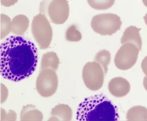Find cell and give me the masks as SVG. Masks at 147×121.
<instances>
[{
	"label": "cell",
	"instance_id": "cell-4",
	"mask_svg": "<svg viewBox=\"0 0 147 121\" xmlns=\"http://www.w3.org/2000/svg\"><path fill=\"white\" fill-rule=\"evenodd\" d=\"M32 35L40 49L45 50L50 45L53 30L47 17L42 13L35 16L31 25Z\"/></svg>",
	"mask_w": 147,
	"mask_h": 121
},
{
	"label": "cell",
	"instance_id": "cell-16",
	"mask_svg": "<svg viewBox=\"0 0 147 121\" xmlns=\"http://www.w3.org/2000/svg\"><path fill=\"white\" fill-rule=\"evenodd\" d=\"M111 59V55L108 51L106 50H101L96 54L94 61L100 65L105 74H106L108 70V66Z\"/></svg>",
	"mask_w": 147,
	"mask_h": 121
},
{
	"label": "cell",
	"instance_id": "cell-10",
	"mask_svg": "<svg viewBox=\"0 0 147 121\" xmlns=\"http://www.w3.org/2000/svg\"><path fill=\"white\" fill-rule=\"evenodd\" d=\"M141 30L140 28L133 26L127 27L125 30L121 38V44H124L126 43H131L136 46L139 51H141L142 44V38L139 33Z\"/></svg>",
	"mask_w": 147,
	"mask_h": 121
},
{
	"label": "cell",
	"instance_id": "cell-8",
	"mask_svg": "<svg viewBox=\"0 0 147 121\" xmlns=\"http://www.w3.org/2000/svg\"><path fill=\"white\" fill-rule=\"evenodd\" d=\"M58 85V77L54 70L45 69L40 72L37 79L36 87L41 96H51L55 93Z\"/></svg>",
	"mask_w": 147,
	"mask_h": 121
},
{
	"label": "cell",
	"instance_id": "cell-18",
	"mask_svg": "<svg viewBox=\"0 0 147 121\" xmlns=\"http://www.w3.org/2000/svg\"><path fill=\"white\" fill-rule=\"evenodd\" d=\"M12 21L9 16L4 14L1 15V38L3 39L11 32Z\"/></svg>",
	"mask_w": 147,
	"mask_h": 121
},
{
	"label": "cell",
	"instance_id": "cell-22",
	"mask_svg": "<svg viewBox=\"0 0 147 121\" xmlns=\"http://www.w3.org/2000/svg\"><path fill=\"white\" fill-rule=\"evenodd\" d=\"M143 85L144 89L147 91V77H145L144 79Z\"/></svg>",
	"mask_w": 147,
	"mask_h": 121
},
{
	"label": "cell",
	"instance_id": "cell-11",
	"mask_svg": "<svg viewBox=\"0 0 147 121\" xmlns=\"http://www.w3.org/2000/svg\"><path fill=\"white\" fill-rule=\"evenodd\" d=\"M30 25L28 17L23 14L15 16L12 21L11 32L16 35H24Z\"/></svg>",
	"mask_w": 147,
	"mask_h": 121
},
{
	"label": "cell",
	"instance_id": "cell-7",
	"mask_svg": "<svg viewBox=\"0 0 147 121\" xmlns=\"http://www.w3.org/2000/svg\"><path fill=\"white\" fill-rule=\"evenodd\" d=\"M139 50L131 43L124 44L115 55L114 64L116 67L122 70L132 68L137 61Z\"/></svg>",
	"mask_w": 147,
	"mask_h": 121
},
{
	"label": "cell",
	"instance_id": "cell-19",
	"mask_svg": "<svg viewBox=\"0 0 147 121\" xmlns=\"http://www.w3.org/2000/svg\"><path fill=\"white\" fill-rule=\"evenodd\" d=\"M65 38L67 40L70 42H78L81 40L82 35L77 27L72 25L67 29L65 33Z\"/></svg>",
	"mask_w": 147,
	"mask_h": 121
},
{
	"label": "cell",
	"instance_id": "cell-1",
	"mask_svg": "<svg viewBox=\"0 0 147 121\" xmlns=\"http://www.w3.org/2000/svg\"><path fill=\"white\" fill-rule=\"evenodd\" d=\"M38 61L36 45L20 36H11L1 45V73L4 78L19 82L33 73Z\"/></svg>",
	"mask_w": 147,
	"mask_h": 121
},
{
	"label": "cell",
	"instance_id": "cell-5",
	"mask_svg": "<svg viewBox=\"0 0 147 121\" xmlns=\"http://www.w3.org/2000/svg\"><path fill=\"white\" fill-rule=\"evenodd\" d=\"M122 22L120 18L113 14L95 15L91 21V27L96 33L102 36H111L120 30Z\"/></svg>",
	"mask_w": 147,
	"mask_h": 121
},
{
	"label": "cell",
	"instance_id": "cell-3",
	"mask_svg": "<svg viewBox=\"0 0 147 121\" xmlns=\"http://www.w3.org/2000/svg\"><path fill=\"white\" fill-rule=\"evenodd\" d=\"M40 12L55 25H62L68 18L69 7L67 0H43Z\"/></svg>",
	"mask_w": 147,
	"mask_h": 121
},
{
	"label": "cell",
	"instance_id": "cell-21",
	"mask_svg": "<svg viewBox=\"0 0 147 121\" xmlns=\"http://www.w3.org/2000/svg\"><path fill=\"white\" fill-rule=\"evenodd\" d=\"M141 67L144 73L147 77V56L144 57L142 61Z\"/></svg>",
	"mask_w": 147,
	"mask_h": 121
},
{
	"label": "cell",
	"instance_id": "cell-12",
	"mask_svg": "<svg viewBox=\"0 0 147 121\" xmlns=\"http://www.w3.org/2000/svg\"><path fill=\"white\" fill-rule=\"evenodd\" d=\"M73 112L71 108L68 105L60 104L56 106L51 111V115L57 120L70 121L72 119Z\"/></svg>",
	"mask_w": 147,
	"mask_h": 121
},
{
	"label": "cell",
	"instance_id": "cell-6",
	"mask_svg": "<svg viewBox=\"0 0 147 121\" xmlns=\"http://www.w3.org/2000/svg\"><path fill=\"white\" fill-rule=\"evenodd\" d=\"M105 72L96 61L87 63L82 70V78L85 85L91 90L97 91L103 86Z\"/></svg>",
	"mask_w": 147,
	"mask_h": 121
},
{
	"label": "cell",
	"instance_id": "cell-24",
	"mask_svg": "<svg viewBox=\"0 0 147 121\" xmlns=\"http://www.w3.org/2000/svg\"><path fill=\"white\" fill-rule=\"evenodd\" d=\"M142 2L144 5L147 8V0H142Z\"/></svg>",
	"mask_w": 147,
	"mask_h": 121
},
{
	"label": "cell",
	"instance_id": "cell-14",
	"mask_svg": "<svg viewBox=\"0 0 147 121\" xmlns=\"http://www.w3.org/2000/svg\"><path fill=\"white\" fill-rule=\"evenodd\" d=\"M126 117L127 121H147V109L141 105L133 106L127 111Z\"/></svg>",
	"mask_w": 147,
	"mask_h": 121
},
{
	"label": "cell",
	"instance_id": "cell-13",
	"mask_svg": "<svg viewBox=\"0 0 147 121\" xmlns=\"http://www.w3.org/2000/svg\"><path fill=\"white\" fill-rule=\"evenodd\" d=\"M60 61L56 53L54 52H49L43 55L41 60V70L51 69L57 70Z\"/></svg>",
	"mask_w": 147,
	"mask_h": 121
},
{
	"label": "cell",
	"instance_id": "cell-17",
	"mask_svg": "<svg viewBox=\"0 0 147 121\" xmlns=\"http://www.w3.org/2000/svg\"><path fill=\"white\" fill-rule=\"evenodd\" d=\"M89 5L96 10H105L111 8L116 0H87Z\"/></svg>",
	"mask_w": 147,
	"mask_h": 121
},
{
	"label": "cell",
	"instance_id": "cell-2",
	"mask_svg": "<svg viewBox=\"0 0 147 121\" xmlns=\"http://www.w3.org/2000/svg\"><path fill=\"white\" fill-rule=\"evenodd\" d=\"M117 107L102 94L85 98L78 106V121H118Z\"/></svg>",
	"mask_w": 147,
	"mask_h": 121
},
{
	"label": "cell",
	"instance_id": "cell-15",
	"mask_svg": "<svg viewBox=\"0 0 147 121\" xmlns=\"http://www.w3.org/2000/svg\"><path fill=\"white\" fill-rule=\"evenodd\" d=\"M43 115L35 106L28 105L25 106L20 114V120H42Z\"/></svg>",
	"mask_w": 147,
	"mask_h": 121
},
{
	"label": "cell",
	"instance_id": "cell-23",
	"mask_svg": "<svg viewBox=\"0 0 147 121\" xmlns=\"http://www.w3.org/2000/svg\"><path fill=\"white\" fill-rule=\"evenodd\" d=\"M144 22H145L146 25L147 26V13L145 14V16L144 17Z\"/></svg>",
	"mask_w": 147,
	"mask_h": 121
},
{
	"label": "cell",
	"instance_id": "cell-20",
	"mask_svg": "<svg viewBox=\"0 0 147 121\" xmlns=\"http://www.w3.org/2000/svg\"><path fill=\"white\" fill-rule=\"evenodd\" d=\"M18 1V0H1V3L3 6L9 7L14 5Z\"/></svg>",
	"mask_w": 147,
	"mask_h": 121
},
{
	"label": "cell",
	"instance_id": "cell-9",
	"mask_svg": "<svg viewBox=\"0 0 147 121\" xmlns=\"http://www.w3.org/2000/svg\"><path fill=\"white\" fill-rule=\"evenodd\" d=\"M129 81L122 77H117L111 79L108 83V89L114 97L121 98L126 96L130 90Z\"/></svg>",
	"mask_w": 147,
	"mask_h": 121
}]
</instances>
